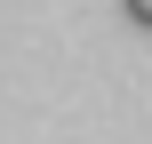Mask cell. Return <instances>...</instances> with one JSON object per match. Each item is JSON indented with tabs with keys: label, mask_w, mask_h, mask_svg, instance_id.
I'll use <instances>...</instances> for the list:
<instances>
[{
	"label": "cell",
	"mask_w": 152,
	"mask_h": 144,
	"mask_svg": "<svg viewBox=\"0 0 152 144\" xmlns=\"http://www.w3.org/2000/svg\"><path fill=\"white\" fill-rule=\"evenodd\" d=\"M120 8H128V16H136V24L152 32V0H120Z\"/></svg>",
	"instance_id": "6da1fadb"
}]
</instances>
